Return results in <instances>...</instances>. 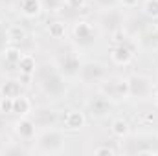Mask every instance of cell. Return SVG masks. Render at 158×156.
I'll return each instance as SVG.
<instances>
[{
    "mask_svg": "<svg viewBox=\"0 0 158 156\" xmlns=\"http://www.w3.org/2000/svg\"><path fill=\"white\" fill-rule=\"evenodd\" d=\"M35 83L39 86V90L50 99H59L64 96L66 92V81L64 76L57 70L55 63H42L40 66H37L35 74Z\"/></svg>",
    "mask_w": 158,
    "mask_h": 156,
    "instance_id": "obj_1",
    "label": "cell"
},
{
    "mask_svg": "<svg viewBox=\"0 0 158 156\" xmlns=\"http://www.w3.org/2000/svg\"><path fill=\"white\" fill-rule=\"evenodd\" d=\"M64 145H66L64 132L53 127L42 129L35 136V151L40 154H59L64 151Z\"/></svg>",
    "mask_w": 158,
    "mask_h": 156,
    "instance_id": "obj_2",
    "label": "cell"
},
{
    "mask_svg": "<svg viewBox=\"0 0 158 156\" xmlns=\"http://www.w3.org/2000/svg\"><path fill=\"white\" fill-rule=\"evenodd\" d=\"M127 83H129V97L132 99H147L153 96L155 92V84L153 79L143 76V74H132L127 77Z\"/></svg>",
    "mask_w": 158,
    "mask_h": 156,
    "instance_id": "obj_3",
    "label": "cell"
},
{
    "mask_svg": "<svg viewBox=\"0 0 158 156\" xmlns=\"http://www.w3.org/2000/svg\"><path fill=\"white\" fill-rule=\"evenodd\" d=\"M77 79L83 84H98L107 79V68L99 61H86L79 68Z\"/></svg>",
    "mask_w": 158,
    "mask_h": 156,
    "instance_id": "obj_4",
    "label": "cell"
},
{
    "mask_svg": "<svg viewBox=\"0 0 158 156\" xmlns=\"http://www.w3.org/2000/svg\"><path fill=\"white\" fill-rule=\"evenodd\" d=\"M72 39L79 48H90L96 42V28L88 20H76L72 24Z\"/></svg>",
    "mask_w": 158,
    "mask_h": 156,
    "instance_id": "obj_5",
    "label": "cell"
},
{
    "mask_svg": "<svg viewBox=\"0 0 158 156\" xmlns=\"http://www.w3.org/2000/svg\"><path fill=\"white\" fill-rule=\"evenodd\" d=\"M98 26L105 31V33H118L119 30H123L125 26V15L119 11V9H107V11H101L99 18H98Z\"/></svg>",
    "mask_w": 158,
    "mask_h": 156,
    "instance_id": "obj_6",
    "label": "cell"
},
{
    "mask_svg": "<svg viewBox=\"0 0 158 156\" xmlns=\"http://www.w3.org/2000/svg\"><path fill=\"white\" fill-rule=\"evenodd\" d=\"M134 39L127 35V39L118 42L112 50H110V61L116 66H129L134 61V46H132Z\"/></svg>",
    "mask_w": 158,
    "mask_h": 156,
    "instance_id": "obj_7",
    "label": "cell"
},
{
    "mask_svg": "<svg viewBox=\"0 0 158 156\" xmlns=\"http://www.w3.org/2000/svg\"><path fill=\"white\" fill-rule=\"evenodd\" d=\"M55 66L64 77H77L81 63H79V57L76 51H64L55 61Z\"/></svg>",
    "mask_w": 158,
    "mask_h": 156,
    "instance_id": "obj_8",
    "label": "cell"
},
{
    "mask_svg": "<svg viewBox=\"0 0 158 156\" xmlns=\"http://www.w3.org/2000/svg\"><path fill=\"white\" fill-rule=\"evenodd\" d=\"M13 132L20 142H33L37 136V125L31 117L20 116V119L13 123Z\"/></svg>",
    "mask_w": 158,
    "mask_h": 156,
    "instance_id": "obj_9",
    "label": "cell"
},
{
    "mask_svg": "<svg viewBox=\"0 0 158 156\" xmlns=\"http://www.w3.org/2000/svg\"><path fill=\"white\" fill-rule=\"evenodd\" d=\"M103 94H105L109 99H116V101L129 99V83H127V77L107 81V84H105V88H103Z\"/></svg>",
    "mask_w": 158,
    "mask_h": 156,
    "instance_id": "obj_10",
    "label": "cell"
},
{
    "mask_svg": "<svg viewBox=\"0 0 158 156\" xmlns=\"http://www.w3.org/2000/svg\"><path fill=\"white\" fill-rule=\"evenodd\" d=\"M31 119L35 121V125L39 129H48V127H53L55 125L57 116H55V110L46 109V107H40V109L31 110Z\"/></svg>",
    "mask_w": 158,
    "mask_h": 156,
    "instance_id": "obj_11",
    "label": "cell"
},
{
    "mask_svg": "<svg viewBox=\"0 0 158 156\" xmlns=\"http://www.w3.org/2000/svg\"><path fill=\"white\" fill-rule=\"evenodd\" d=\"M85 123H86V116H85V112L83 110H79V109H72V110H68L66 112V116H64V129L66 130H81L83 127H85Z\"/></svg>",
    "mask_w": 158,
    "mask_h": 156,
    "instance_id": "obj_12",
    "label": "cell"
},
{
    "mask_svg": "<svg viewBox=\"0 0 158 156\" xmlns=\"http://www.w3.org/2000/svg\"><path fill=\"white\" fill-rule=\"evenodd\" d=\"M19 9H20L22 17L35 18V17H39L42 13V4H40V0H20Z\"/></svg>",
    "mask_w": 158,
    "mask_h": 156,
    "instance_id": "obj_13",
    "label": "cell"
},
{
    "mask_svg": "<svg viewBox=\"0 0 158 156\" xmlns=\"http://www.w3.org/2000/svg\"><path fill=\"white\" fill-rule=\"evenodd\" d=\"M22 94V84L17 79H6L0 83V96L2 97H17Z\"/></svg>",
    "mask_w": 158,
    "mask_h": 156,
    "instance_id": "obj_14",
    "label": "cell"
},
{
    "mask_svg": "<svg viewBox=\"0 0 158 156\" xmlns=\"http://www.w3.org/2000/svg\"><path fill=\"white\" fill-rule=\"evenodd\" d=\"M88 110H90L94 116H103V114L109 110V97H107L105 94L94 96V97L88 101Z\"/></svg>",
    "mask_w": 158,
    "mask_h": 156,
    "instance_id": "obj_15",
    "label": "cell"
},
{
    "mask_svg": "<svg viewBox=\"0 0 158 156\" xmlns=\"http://www.w3.org/2000/svg\"><path fill=\"white\" fill-rule=\"evenodd\" d=\"M31 110H33V105H31V99L28 96L20 94V96H17L13 99V112L15 114H19V116H30Z\"/></svg>",
    "mask_w": 158,
    "mask_h": 156,
    "instance_id": "obj_16",
    "label": "cell"
},
{
    "mask_svg": "<svg viewBox=\"0 0 158 156\" xmlns=\"http://www.w3.org/2000/svg\"><path fill=\"white\" fill-rule=\"evenodd\" d=\"M17 66H19L22 76H33L35 70H37V61H35V57L31 53H22V57L17 63Z\"/></svg>",
    "mask_w": 158,
    "mask_h": 156,
    "instance_id": "obj_17",
    "label": "cell"
},
{
    "mask_svg": "<svg viewBox=\"0 0 158 156\" xmlns=\"http://www.w3.org/2000/svg\"><path fill=\"white\" fill-rule=\"evenodd\" d=\"M110 132H112L116 138H119V140H125V138H129V134H131V125H129L127 119L116 117V119H112V123H110Z\"/></svg>",
    "mask_w": 158,
    "mask_h": 156,
    "instance_id": "obj_18",
    "label": "cell"
},
{
    "mask_svg": "<svg viewBox=\"0 0 158 156\" xmlns=\"http://www.w3.org/2000/svg\"><path fill=\"white\" fill-rule=\"evenodd\" d=\"M48 35L52 39H63L66 35V24L63 20H53L48 24Z\"/></svg>",
    "mask_w": 158,
    "mask_h": 156,
    "instance_id": "obj_19",
    "label": "cell"
},
{
    "mask_svg": "<svg viewBox=\"0 0 158 156\" xmlns=\"http://www.w3.org/2000/svg\"><path fill=\"white\" fill-rule=\"evenodd\" d=\"M2 55H4V59H6L7 64H17L19 59L22 57V53H20V50H19L17 46H7V48L2 51Z\"/></svg>",
    "mask_w": 158,
    "mask_h": 156,
    "instance_id": "obj_20",
    "label": "cell"
},
{
    "mask_svg": "<svg viewBox=\"0 0 158 156\" xmlns=\"http://www.w3.org/2000/svg\"><path fill=\"white\" fill-rule=\"evenodd\" d=\"M40 4H42V11L48 13H57L64 9V0H40Z\"/></svg>",
    "mask_w": 158,
    "mask_h": 156,
    "instance_id": "obj_21",
    "label": "cell"
},
{
    "mask_svg": "<svg viewBox=\"0 0 158 156\" xmlns=\"http://www.w3.org/2000/svg\"><path fill=\"white\" fill-rule=\"evenodd\" d=\"M28 151L22 147V145H19V143H15V142H11L9 140V143L4 147V149H0V154H6V156H11V154H26Z\"/></svg>",
    "mask_w": 158,
    "mask_h": 156,
    "instance_id": "obj_22",
    "label": "cell"
},
{
    "mask_svg": "<svg viewBox=\"0 0 158 156\" xmlns=\"http://www.w3.org/2000/svg\"><path fill=\"white\" fill-rule=\"evenodd\" d=\"M142 11L149 18H158V0H143Z\"/></svg>",
    "mask_w": 158,
    "mask_h": 156,
    "instance_id": "obj_23",
    "label": "cell"
},
{
    "mask_svg": "<svg viewBox=\"0 0 158 156\" xmlns=\"http://www.w3.org/2000/svg\"><path fill=\"white\" fill-rule=\"evenodd\" d=\"M92 4H94L99 11H107V9H114V7H118L119 0H92Z\"/></svg>",
    "mask_w": 158,
    "mask_h": 156,
    "instance_id": "obj_24",
    "label": "cell"
},
{
    "mask_svg": "<svg viewBox=\"0 0 158 156\" xmlns=\"http://www.w3.org/2000/svg\"><path fill=\"white\" fill-rule=\"evenodd\" d=\"M0 112L2 114H11L13 112V97H2L0 96Z\"/></svg>",
    "mask_w": 158,
    "mask_h": 156,
    "instance_id": "obj_25",
    "label": "cell"
},
{
    "mask_svg": "<svg viewBox=\"0 0 158 156\" xmlns=\"http://www.w3.org/2000/svg\"><path fill=\"white\" fill-rule=\"evenodd\" d=\"M7 33H9V39L11 40H22L26 37V33H24V30H22L20 26H11V28L7 30Z\"/></svg>",
    "mask_w": 158,
    "mask_h": 156,
    "instance_id": "obj_26",
    "label": "cell"
},
{
    "mask_svg": "<svg viewBox=\"0 0 158 156\" xmlns=\"http://www.w3.org/2000/svg\"><path fill=\"white\" fill-rule=\"evenodd\" d=\"M85 2L86 0H64V7L66 9H72V11H77L85 7Z\"/></svg>",
    "mask_w": 158,
    "mask_h": 156,
    "instance_id": "obj_27",
    "label": "cell"
},
{
    "mask_svg": "<svg viewBox=\"0 0 158 156\" xmlns=\"http://www.w3.org/2000/svg\"><path fill=\"white\" fill-rule=\"evenodd\" d=\"M9 33H7V30H2L0 28V53L7 48V44H9Z\"/></svg>",
    "mask_w": 158,
    "mask_h": 156,
    "instance_id": "obj_28",
    "label": "cell"
},
{
    "mask_svg": "<svg viewBox=\"0 0 158 156\" xmlns=\"http://www.w3.org/2000/svg\"><path fill=\"white\" fill-rule=\"evenodd\" d=\"M94 154H116V149H112L110 145H99V147H96L94 151H92Z\"/></svg>",
    "mask_w": 158,
    "mask_h": 156,
    "instance_id": "obj_29",
    "label": "cell"
},
{
    "mask_svg": "<svg viewBox=\"0 0 158 156\" xmlns=\"http://www.w3.org/2000/svg\"><path fill=\"white\" fill-rule=\"evenodd\" d=\"M20 4V0H0V7H6V9H17Z\"/></svg>",
    "mask_w": 158,
    "mask_h": 156,
    "instance_id": "obj_30",
    "label": "cell"
},
{
    "mask_svg": "<svg viewBox=\"0 0 158 156\" xmlns=\"http://www.w3.org/2000/svg\"><path fill=\"white\" fill-rule=\"evenodd\" d=\"M119 4L123 7H127V9H132V7H136L140 4V0H119Z\"/></svg>",
    "mask_w": 158,
    "mask_h": 156,
    "instance_id": "obj_31",
    "label": "cell"
},
{
    "mask_svg": "<svg viewBox=\"0 0 158 156\" xmlns=\"http://www.w3.org/2000/svg\"><path fill=\"white\" fill-rule=\"evenodd\" d=\"M7 130V119H6V114L0 112V136Z\"/></svg>",
    "mask_w": 158,
    "mask_h": 156,
    "instance_id": "obj_32",
    "label": "cell"
},
{
    "mask_svg": "<svg viewBox=\"0 0 158 156\" xmlns=\"http://www.w3.org/2000/svg\"><path fill=\"white\" fill-rule=\"evenodd\" d=\"M151 40H153L155 44H158V26H155V30L151 31Z\"/></svg>",
    "mask_w": 158,
    "mask_h": 156,
    "instance_id": "obj_33",
    "label": "cell"
},
{
    "mask_svg": "<svg viewBox=\"0 0 158 156\" xmlns=\"http://www.w3.org/2000/svg\"><path fill=\"white\" fill-rule=\"evenodd\" d=\"M151 97H153V101H155V107L158 109V88H155V92H153Z\"/></svg>",
    "mask_w": 158,
    "mask_h": 156,
    "instance_id": "obj_34",
    "label": "cell"
}]
</instances>
